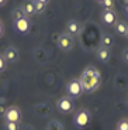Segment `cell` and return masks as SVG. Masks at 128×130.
<instances>
[{
    "mask_svg": "<svg viewBox=\"0 0 128 130\" xmlns=\"http://www.w3.org/2000/svg\"><path fill=\"white\" fill-rule=\"evenodd\" d=\"M101 76H100V71L94 67H87L83 71L82 76H80V82L83 86V91L86 92H93L99 88Z\"/></svg>",
    "mask_w": 128,
    "mask_h": 130,
    "instance_id": "6da1fadb",
    "label": "cell"
},
{
    "mask_svg": "<svg viewBox=\"0 0 128 130\" xmlns=\"http://www.w3.org/2000/svg\"><path fill=\"white\" fill-rule=\"evenodd\" d=\"M66 91H68V95H69V98H79L80 95L83 93V86H82V82H80V79H72V81H69V84H68L66 86Z\"/></svg>",
    "mask_w": 128,
    "mask_h": 130,
    "instance_id": "7a4b0ae2",
    "label": "cell"
},
{
    "mask_svg": "<svg viewBox=\"0 0 128 130\" xmlns=\"http://www.w3.org/2000/svg\"><path fill=\"white\" fill-rule=\"evenodd\" d=\"M56 45L62 50V51H71L73 48V37L69 36L68 32H62L56 40Z\"/></svg>",
    "mask_w": 128,
    "mask_h": 130,
    "instance_id": "3957f363",
    "label": "cell"
},
{
    "mask_svg": "<svg viewBox=\"0 0 128 130\" xmlns=\"http://www.w3.org/2000/svg\"><path fill=\"white\" fill-rule=\"evenodd\" d=\"M75 124L77 127H86L89 124V120H90V113L86 110V109H79L75 115Z\"/></svg>",
    "mask_w": 128,
    "mask_h": 130,
    "instance_id": "277c9868",
    "label": "cell"
},
{
    "mask_svg": "<svg viewBox=\"0 0 128 130\" xmlns=\"http://www.w3.org/2000/svg\"><path fill=\"white\" fill-rule=\"evenodd\" d=\"M21 119V112L17 106H10L7 107L6 113H4V120L6 122H14V123H20Z\"/></svg>",
    "mask_w": 128,
    "mask_h": 130,
    "instance_id": "5b68a950",
    "label": "cell"
},
{
    "mask_svg": "<svg viewBox=\"0 0 128 130\" xmlns=\"http://www.w3.org/2000/svg\"><path fill=\"white\" fill-rule=\"evenodd\" d=\"M56 107H58V110L62 112V113H69L73 109V102H72V99L69 96H63L58 101Z\"/></svg>",
    "mask_w": 128,
    "mask_h": 130,
    "instance_id": "8992f818",
    "label": "cell"
},
{
    "mask_svg": "<svg viewBox=\"0 0 128 130\" xmlns=\"http://www.w3.org/2000/svg\"><path fill=\"white\" fill-rule=\"evenodd\" d=\"M3 57H4V59H6V62L14 64V62L18 61V57H20L18 50H17L16 47H11V45L7 47V48L4 50V52H3Z\"/></svg>",
    "mask_w": 128,
    "mask_h": 130,
    "instance_id": "52a82bcc",
    "label": "cell"
},
{
    "mask_svg": "<svg viewBox=\"0 0 128 130\" xmlns=\"http://www.w3.org/2000/svg\"><path fill=\"white\" fill-rule=\"evenodd\" d=\"M101 20L103 23L107 24V26H115V23H117V13L114 10H103Z\"/></svg>",
    "mask_w": 128,
    "mask_h": 130,
    "instance_id": "ba28073f",
    "label": "cell"
},
{
    "mask_svg": "<svg viewBox=\"0 0 128 130\" xmlns=\"http://www.w3.org/2000/svg\"><path fill=\"white\" fill-rule=\"evenodd\" d=\"M14 26H16V30L21 34H27L31 28V23H30L28 17H24V19L18 20V21H14Z\"/></svg>",
    "mask_w": 128,
    "mask_h": 130,
    "instance_id": "9c48e42d",
    "label": "cell"
},
{
    "mask_svg": "<svg viewBox=\"0 0 128 130\" xmlns=\"http://www.w3.org/2000/svg\"><path fill=\"white\" fill-rule=\"evenodd\" d=\"M80 30H82V26H80V23L77 21V20H69L66 23V32L69 34V36H77L80 32Z\"/></svg>",
    "mask_w": 128,
    "mask_h": 130,
    "instance_id": "30bf717a",
    "label": "cell"
},
{
    "mask_svg": "<svg viewBox=\"0 0 128 130\" xmlns=\"http://www.w3.org/2000/svg\"><path fill=\"white\" fill-rule=\"evenodd\" d=\"M51 112H52V107L49 103H39L35 106V113L39 117H45L47 115H51Z\"/></svg>",
    "mask_w": 128,
    "mask_h": 130,
    "instance_id": "8fae6325",
    "label": "cell"
},
{
    "mask_svg": "<svg viewBox=\"0 0 128 130\" xmlns=\"http://www.w3.org/2000/svg\"><path fill=\"white\" fill-rule=\"evenodd\" d=\"M21 9L27 17H31L35 14V9H34V2L32 0H24L21 3Z\"/></svg>",
    "mask_w": 128,
    "mask_h": 130,
    "instance_id": "7c38bea8",
    "label": "cell"
},
{
    "mask_svg": "<svg viewBox=\"0 0 128 130\" xmlns=\"http://www.w3.org/2000/svg\"><path fill=\"white\" fill-rule=\"evenodd\" d=\"M96 57L99 61L101 62H109L110 57H111V52H110V48H104V47H100L96 52Z\"/></svg>",
    "mask_w": 128,
    "mask_h": 130,
    "instance_id": "4fadbf2b",
    "label": "cell"
},
{
    "mask_svg": "<svg viewBox=\"0 0 128 130\" xmlns=\"http://www.w3.org/2000/svg\"><path fill=\"white\" fill-rule=\"evenodd\" d=\"M24 17H27V16L24 14V11H23L21 6L14 7V9H13V11H11V19H13V21H18V20L24 19Z\"/></svg>",
    "mask_w": 128,
    "mask_h": 130,
    "instance_id": "5bb4252c",
    "label": "cell"
},
{
    "mask_svg": "<svg viewBox=\"0 0 128 130\" xmlns=\"http://www.w3.org/2000/svg\"><path fill=\"white\" fill-rule=\"evenodd\" d=\"M127 24L124 23V21H117L115 23V26H114V28H115V32L118 34V36H125V32H127Z\"/></svg>",
    "mask_w": 128,
    "mask_h": 130,
    "instance_id": "9a60e30c",
    "label": "cell"
},
{
    "mask_svg": "<svg viewBox=\"0 0 128 130\" xmlns=\"http://www.w3.org/2000/svg\"><path fill=\"white\" fill-rule=\"evenodd\" d=\"M47 130H65L63 129V124L61 123L59 120H51L48 123V126H47Z\"/></svg>",
    "mask_w": 128,
    "mask_h": 130,
    "instance_id": "2e32d148",
    "label": "cell"
},
{
    "mask_svg": "<svg viewBox=\"0 0 128 130\" xmlns=\"http://www.w3.org/2000/svg\"><path fill=\"white\" fill-rule=\"evenodd\" d=\"M113 37L110 36V34H103L101 37V47H104V48H110V47L113 45Z\"/></svg>",
    "mask_w": 128,
    "mask_h": 130,
    "instance_id": "e0dca14e",
    "label": "cell"
},
{
    "mask_svg": "<svg viewBox=\"0 0 128 130\" xmlns=\"http://www.w3.org/2000/svg\"><path fill=\"white\" fill-rule=\"evenodd\" d=\"M34 2V9H35V13L38 14H42L45 11V9H47V4L41 3V2H37V0H32Z\"/></svg>",
    "mask_w": 128,
    "mask_h": 130,
    "instance_id": "ac0fdd59",
    "label": "cell"
},
{
    "mask_svg": "<svg viewBox=\"0 0 128 130\" xmlns=\"http://www.w3.org/2000/svg\"><path fill=\"white\" fill-rule=\"evenodd\" d=\"M4 130H21V127L14 122H4Z\"/></svg>",
    "mask_w": 128,
    "mask_h": 130,
    "instance_id": "d6986e66",
    "label": "cell"
},
{
    "mask_svg": "<svg viewBox=\"0 0 128 130\" xmlns=\"http://www.w3.org/2000/svg\"><path fill=\"white\" fill-rule=\"evenodd\" d=\"M101 6L104 10H114V0H103Z\"/></svg>",
    "mask_w": 128,
    "mask_h": 130,
    "instance_id": "ffe728a7",
    "label": "cell"
},
{
    "mask_svg": "<svg viewBox=\"0 0 128 130\" xmlns=\"http://www.w3.org/2000/svg\"><path fill=\"white\" fill-rule=\"evenodd\" d=\"M117 130H128V120H120L117 124Z\"/></svg>",
    "mask_w": 128,
    "mask_h": 130,
    "instance_id": "44dd1931",
    "label": "cell"
},
{
    "mask_svg": "<svg viewBox=\"0 0 128 130\" xmlns=\"http://www.w3.org/2000/svg\"><path fill=\"white\" fill-rule=\"evenodd\" d=\"M121 58H122V61H124V64H127V65H128V47L122 50V52H121Z\"/></svg>",
    "mask_w": 128,
    "mask_h": 130,
    "instance_id": "7402d4cb",
    "label": "cell"
},
{
    "mask_svg": "<svg viewBox=\"0 0 128 130\" xmlns=\"http://www.w3.org/2000/svg\"><path fill=\"white\" fill-rule=\"evenodd\" d=\"M6 59H4V57L2 55V54H0V72L2 71H4V68H6Z\"/></svg>",
    "mask_w": 128,
    "mask_h": 130,
    "instance_id": "603a6c76",
    "label": "cell"
},
{
    "mask_svg": "<svg viewBox=\"0 0 128 130\" xmlns=\"http://www.w3.org/2000/svg\"><path fill=\"white\" fill-rule=\"evenodd\" d=\"M3 32H4V27H3V23L0 21V37L3 36Z\"/></svg>",
    "mask_w": 128,
    "mask_h": 130,
    "instance_id": "cb8c5ba5",
    "label": "cell"
},
{
    "mask_svg": "<svg viewBox=\"0 0 128 130\" xmlns=\"http://www.w3.org/2000/svg\"><path fill=\"white\" fill-rule=\"evenodd\" d=\"M37 2H41V3H44V4H48L49 3V0H37Z\"/></svg>",
    "mask_w": 128,
    "mask_h": 130,
    "instance_id": "d4e9b609",
    "label": "cell"
},
{
    "mask_svg": "<svg viewBox=\"0 0 128 130\" xmlns=\"http://www.w3.org/2000/svg\"><path fill=\"white\" fill-rule=\"evenodd\" d=\"M4 2H6V0H0V6H3V4H4Z\"/></svg>",
    "mask_w": 128,
    "mask_h": 130,
    "instance_id": "484cf974",
    "label": "cell"
},
{
    "mask_svg": "<svg viewBox=\"0 0 128 130\" xmlns=\"http://www.w3.org/2000/svg\"><path fill=\"white\" fill-rule=\"evenodd\" d=\"M24 130H32V127H30V126H28V127H26Z\"/></svg>",
    "mask_w": 128,
    "mask_h": 130,
    "instance_id": "4316f807",
    "label": "cell"
},
{
    "mask_svg": "<svg viewBox=\"0 0 128 130\" xmlns=\"http://www.w3.org/2000/svg\"><path fill=\"white\" fill-rule=\"evenodd\" d=\"M125 37H127V40H128V27H127V32H125Z\"/></svg>",
    "mask_w": 128,
    "mask_h": 130,
    "instance_id": "83f0119b",
    "label": "cell"
},
{
    "mask_svg": "<svg viewBox=\"0 0 128 130\" xmlns=\"http://www.w3.org/2000/svg\"><path fill=\"white\" fill-rule=\"evenodd\" d=\"M96 2H99V3H103V0H96Z\"/></svg>",
    "mask_w": 128,
    "mask_h": 130,
    "instance_id": "f1b7e54d",
    "label": "cell"
},
{
    "mask_svg": "<svg viewBox=\"0 0 128 130\" xmlns=\"http://www.w3.org/2000/svg\"><path fill=\"white\" fill-rule=\"evenodd\" d=\"M127 102H128V98H127Z\"/></svg>",
    "mask_w": 128,
    "mask_h": 130,
    "instance_id": "f546056e",
    "label": "cell"
},
{
    "mask_svg": "<svg viewBox=\"0 0 128 130\" xmlns=\"http://www.w3.org/2000/svg\"><path fill=\"white\" fill-rule=\"evenodd\" d=\"M127 10H128V9H127Z\"/></svg>",
    "mask_w": 128,
    "mask_h": 130,
    "instance_id": "4dcf8cb0",
    "label": "cell"
}]
</instances>
